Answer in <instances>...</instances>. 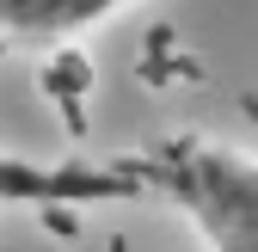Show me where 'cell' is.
<instances>
[{
    "mask_svg": "<svg viewBox=\"0 0 258 252\" xmlns=\"http://www.w3.org/2000/svg\"><path fill=\"white\" fill-rule=\"evenodd\" d=\"M123 7L129 0H0V37H13V43H55V37H74V31L105 25Z\"/></svg>",
    "mask_w": 258,
    "mask_h": 252,
    "instance_id": "obj_3",
    "label": "cell"
},
{
    "mask_svg": "<svg viewBox=\"0 0 258 252\" xmlns=\"http://www.w3.org/2000/svg\"><path fill=\"white\" fill-rule=\"evenodd\" d=\"M148 197L172 203L209 252H258V154L228 142L172 136L136 154Z\"/></svg>",
    "mask_w": 258,
    "mask_h": 252,
    "instance_id": "obj_1",
    "label": "cell"
},
{
    "mask_svg": "<svg viewBox=\"0 0 258 252\" xmlns=\"http://www.w3.org/2000/svg\"><path fill=\"white\" fill-rule=\"evenodd\" d=\"M136 197H148L136 160H25L0 148V209H92Z\"/></svg>",
    "mask_w": 258,
    "mask_h": 252,
    "instance_id": "obj_2",
    "label": "cell"
}]
</instances>
